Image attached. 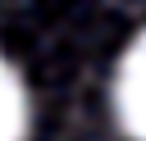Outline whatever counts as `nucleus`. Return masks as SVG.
<instances>
[{"label": "nucleus", "instance_id": "obj_1", "mask_svg": "<svg viewBox=\"0 0 146 141\" xmlns=\"http://www.w3.org/2000/svg\"><path fill=\"white\" fill-rule=\"evenodd\" d=\"M114 118L132 141H146V27L132 36V45L123 50L119 68H114Z\"/></svg>", "mask_w": 146, "mask_h": 141}, {"label": "nucleus", "instance_id": "obj_2", "mask_svg": "<svg viewBox=\"0 0 146 141\" xmlns=\"http://www.w3.org/2000/svg\"><path fill=\"white\" fill-rule=\"evenodd\" d=\"M32 123V100L18 77V68L0 55V141H23Z\"/></svg>", "mask_w": 146, "mask_h": 141}]
</instances>
